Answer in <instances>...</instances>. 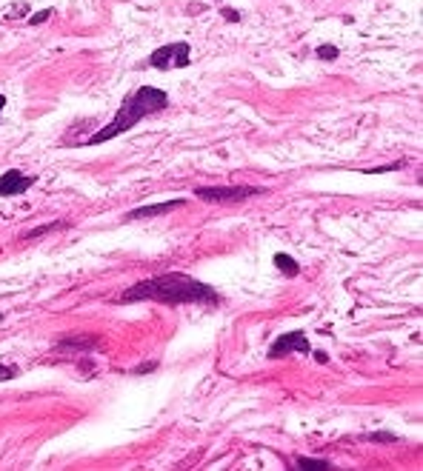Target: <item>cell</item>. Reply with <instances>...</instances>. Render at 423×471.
<instances>
[{
	"instance_id": "cell-15",
	"label": "cell",
	"mask_w": 423,
	"mask_h": 471,
	"mask_svg": "<svg viewBox=\"0 0 423 471\" xmlns=\"http://www.w3.org/2000/svg\"><path fill=\"white\" fill-rule=\"evenodd\" d=\"M4 106H6V97H4V95H0V112H4Z\"/></svg>"
},
{
	"instance_id": "cell-12",
	"label": "cell",
	"mask_w": 423,
	"mask_h": 471,
	"mask_svg": "<svg viewBox=\"0 0 423 471\" xmlns=\"http://www.w3.org/2000/svg\"><path fill=\"white\" fill-rule=\"evenodd\" d=\"M15 377V369H4V363H0V380H12Z\"/></svg>"
},
{
	"instance_id": "cell-6",
	"label": "cell",
	"mask_w": 423,
	"mask_h": 471,
	"mask_svg": "<svg viewBox=\"0 0 423 471\" xmlns=\"http://www.w3.org/2000/svg\"><path fill=\"white\" fill-rule=\"evenodd\" d=\"M35 180L32 177H26L24 171H18V169H12V171H6V174H0V197H12V194H24L29 186H32Z\"/></svg>"
},
{
	"instance_id": "cell-7",
	"label": "cell",
	"mask_w": 423,
	"mask_h": 471,
	"mask_svg": "<svg viewBox=\"0 0 423 471\" xmlns=\"http://www.w3.org/2000/svg\"><path fill=\"white\" fill-rule=\"evenodd\" d=\"M180 206H186V203H183V200L152 203V206H143V208H135V211H129L123 220H143V217H157V214H169V211H174V208H180Z\"/></svg>"
},
{
	"instance_id": "cell-13",
	"label": "cell",
	"mask_w": 423,
	"mask_h": 471,
	"mask_svg": "<svg viewBox=\"0 0 423 471\" xmlns=\"http://www.w3.org/2000/svg\"><path fill=\"white\" fill-rule=\"evenodd\" d=\"M224 18H226V21H232V23H238V21H241V15H238V12H232V9H224Z\"/></svg>"
},
{
	"instance_id": "cell-4",
	"label": "cell",
	"mask_w": 423,
	"mask_h": 471,
	"mask_svg": "<svg viewBox=\"0 0 423 471\" xmlns=\"http://www.w3.org/2000/svg\"><path fill=\"white\" fill-rule=\"evenodd\" d=\"M152 66L155 69H186L189 66V43H169V46H160L155 55H152Z\"/></svg>"
},
{
	"instance_id": "cell-8",
	"label": "cell",
	"mask_w": 423,
	"mask_h": 471,
	"mask_svg": "<svg viewBox=\"0 0 423 471\" xmlns=\"http://www.w3.org/2000/svg\"><path fill=\"white\" fill-rule=\"evenodd\" d=\"M275 266H278V269H281L286 277H295V275L301 272V266H298V263H295L289 255H275Z\"/></svg>"
},
{
	"instance_id": "cell-2",
	"label": "cell",
	"mask_w": 423,
	"mask_h": 471,
	"mask_svg": "<svg viewBox=\"0 0 423 471\" xmlns=\"http://www.w3.org/2000/svg\"><path fill=\"white\" fill-rule=\"evenodd\" d=\"M166 106H169V97H166V92H163V89H155V86H140L137 92H132V95H126V97H123V103H120V109H118L115 120H112L109 126H103L98 134L86 137V143H89V146L106 143V140H112V137H118V134L129 132L132 126H137L146 115L163 112Z\"/></svg>"
},
{
	"instance_id": "cell-10",
	"label": "cell",
	"mask_w": 423,
	"mask_h": 471,
	"mask_svg": "<svg viewBox=\"0 0 423 471\" xmlns=\"http://www.w3.org/2000/svg\"><path fill=\"white\" fill-rule=\"evenodd\" d=\"M318 58L320 60H335L338 58V46H320L318 49Z\"/></svg>"
},
{
	"instance_id": "cell-1",
	"label": "cell",
	"mask_w": 423,
	"mask_h": 471,
	"mask_svg": "<svg viewBox=\"0 0 423 471\" xmlns=\"http://www.w3.org/2000/svg\"><path fill=\"white\" fill-rule=\"evenodd\" d=\"M140 300H157V303H166V306H180V303H218V295L212 286L189 277V275H177V272H169V275H157V277H149V280H140L137 286L126 289L118 303H140Z\"/></svg>"
},
{
	"instance_id": "cell-9",
	"label": "cell",
	"mask_w": 423,
	"mask_h": 471,
	"mask_svg": "<svg viewBox=\"0 0 423 471\" xmlns=\"http://www.w3.org/2000/svg\"><path fill=\"white\" fill-rule=\"evenodd\" d=\"M298 468H303V471H312V468H318V471H329L332 465H329V462H323V460H309V457H301V460H298Z\"/></svg>"
},
{
	"instance_id": "cell-11",
	"label": "cell",
	"mask_w": 423,
	"mask_h": 471,
	"mask_svg": "<svg viewBox=\"0 0 423 471\" xmlns=\"http://www.w3.org/2000/svg\"><path fill=\"white\" fill-rule=\"evenodd\" d=\"M49 18H52V12L46 9V12H38V15H32V21H29V23H32V26H41V23H43V21H49Z\"/></svg>"
},
{
	"instance_id": "cell-5",
	"label": "cell",
	"mask_w": 423,
	"mask_h": 471,
	"mask_svg": "<svg viewBox=\"0 0 423 471\" xmlns=\"http://www.w3.org/2000/svg\"><path fill=\"white\" fill-rule=\"evenodd\" d=\"M289 351H301V354H309V351H312V346H309V340H306L303 332L281 334V337L275 340V346L269 349V357H283V354H289Z\"/></svg>"
},
{
	"instance_id": "cell-14",
	"label": "cell",
	"mask_w": 423,
	"mask_h": 471,
	"mask_svg": "<svg viewBox=\"0 0 423 471\" xmlns=\"http://www.w3.org/2000/svg\"><path fill=\"white\" fill-rule=\"evenodd\" d=\"M369 440H395V437H389V434H372Z\"/></svg>"
},
{
	"instance_id": "cell-3",
	"label": "cell",
	"mask_w": 423,
	"mask_h": 471,
	"mask_svg": "<svg viewBox=\"0 0 423 471\" xmlns=\"http://www.w3.org/2000/svg\"><path fill=\"white\" fill-rule=\"evenodd\" d=\"M194 194L203 203H241L246 197L261 194V189H252V186H215V189H197Z\"/></svg>"
}]
</instances>
